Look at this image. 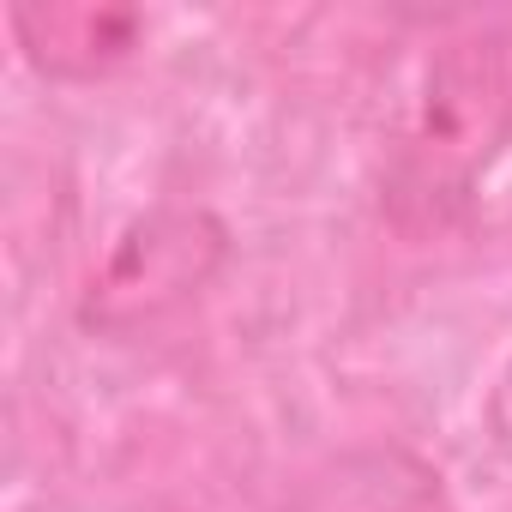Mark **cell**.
I'll return each instance as SVG.
<instances>
[{
  "mask_svg": "<svg viewBox=\"0 0 512 512\" xmlns=\"http://www.w3.org/2000/svg\"><path fill=\"white\" fill-rule=\"evenodd\" d=\"M512 145V37L470 31L428 55L416 115L386 163L380 217L404 241H434L470 223L482 175Z\"/></svg>",
  "mask_w": 512,
  "mask_h": 512,
  "instance_id": "6da1fadb",
  "label": "cell"
},
{
  "mask_svg": "<svg viewBox=\"0 0 512 512\" xmlns=\"http://www.w3.org/2000/svg\"><path fill=\"white\" fill-rule=\"evenodd\" d=\"M229 266V223L205 205H151L145 217H133L109 260L97 266V278L79 296V326L121 338L139 332L175 308H187L217 272Z\"/></svg>",
  "mask_w": 512,
  "mask_h": 512,
  "instance_id": "7a4b0ae2",
  "label": "cell"
},
{
  "mask_svg": "<svg viewBox=\"0 0 512 512\" xmlns=\"http://www.w3.org/2000/svg\"><path fill=\"white\" fill-rule=\"evenodd\" d=\"M266 512H446V488L422 452L398 440H368L296 470L266 500Z\"/></svg>",
  "mask_w": 512,
  "mask_h": 512,
  "instance_id": "3957f363",
  "label": "cell"
},
{
  "mask_svg": "<svg viewBox=\"0 0 512 512\" xmlns=\"http://www.w3.org/2000/svg\"><path fill=\"white\" fill-rule=\"evenodd\" d=\"M13 37L43 79H103L145 43L133 7H13Z\"/></svg>",
  "mask_w": 512,
  "mask_h": 512,
  "instance_id": "277c9868",
  "label": "cell"
}]
</instances>
